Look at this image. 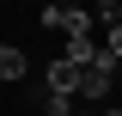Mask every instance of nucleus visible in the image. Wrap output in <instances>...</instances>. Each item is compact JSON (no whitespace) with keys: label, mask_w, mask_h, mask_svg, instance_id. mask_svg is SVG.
<instances>
[{"label":"nucleus","mask_w":122,"mask_h":116,"mask_svg":"<svg viewBox=\"0 0 122 116\" xmlns=\"http://www.w3.org/2000/svg\"><path fill=\"white\" fill-rule=\"evenodd\" d=\"M61 61H73V67L86 73L92 61H98V43H92V37H67V49H61Z\"/></svg>","instance_id":"3"},{"label":"nucleus","mask_w":122,"mask_h":116,"mask_svg":"<svg viewBox=\"0 0 122 116\" xmlns=\"http://www.w3.org/2000/svg\"><path fill=\"white\" fill-rule=\"evenodd\" d=\"M86 6H92L98 18H116V6H122V0H86Z\"/></svg>","instance_id":"8"},{"label":"nucleus","mask_w":122,"mask_h":116,"mask_svg":"<svg viewBox=\"0 0 122 116\" xmlns=\"http://www.w3.org/2000/svg\"><path fill=\"white\" fill-rule=\"evenodd\" d=\"M104 49H110V55L122 61V25H116V18H110V37H104Z\"/></svg>","instance_id":"7"},{"label":"nucleus","mask_w":122,"mask_h":116,"mask_svg":"<svg viewBox=\"0 0 122 116\" xmlns=\"http://www.w3.org/2000/svg\"><path fill=\"white\" fill-rule=\"evenodd\" d=\"M43 79H49V92H73V98H79V67H73V61H49Z\"/></svg>","instance_id":"2"},{"label":"nucleus","mask_w":122,"mask_h":116,"mask_svg":"<svg viewBox=\"0 0 122 116\" xmlns=\"http://www.w3.org/2000/svg\"><path fill=\"white\" fill-rule=\"evenodd\" d=\"M43 110L49 116H79V98L73 92H43Z\"/></svg>","instance_id":"6"},{"label":"nucleus","mask_w":122,"mask_h":116,"mask_svg":"<svg viewBox=\"0 0 122 116\" xmlns=\"http://www.w3.org/2000/svg\"><path fill=\"white\" fill-rule=\"evenodd\" d=\"M0 79H6V86L25 79V49H18V43H0Z\"/></svg>","instance_id":"4"},{"label":"nucleus","mask_w":122,"mask_h":116,"mask_svg":"<svg viewBox=\"0 0 122 116\" xmlns=\"http://www.w3.org/2000/svg\"><path fill=\"white\" fill-rule=\"evenodd\" d=\"M116 67H122V61L110 55V49H98V61L79 73V98H86V104H104V98H110V79H116Z\"/></svg>","instance_id":"1"},{"label":"nucleus","mask_w":122,"mask_h":116,"mask_svg":"<svg viewBox=\"0 0 122 116\" xmlns=\"http://www.w3.org/2000/svg\"><path fill=\"white\" fill-rule=\"evenodd\" d=\"M104 116H122V104H116V110H104Z\"/></svg>","instance_id":"9"},{"label":"nucleus","mask_w":122,"mask_h":116,"mask_svg":"<svg viewBox=\"0 0 122 116\" xmlns=\"http://www.w3.org/2000/svg\"><path fill=\"white\" fill-rule=\"evenodd\" d=\"M61 31L67 37H92V6H61Z\"/></svg>","instance_id":"5"},{"label":"nucleus","mask_w":122,"mask_h":116,"mask_svg":"<svg viewBox=\"0 0 122 116\" xmlns=\"http://www.w3.org/2000/svg\"><path fill=\"white\" fill-rule=\"evenodd\" d=\"M116 25H122V6H116Z\"/></svg>","instance_id":"10"}]
</instances>
